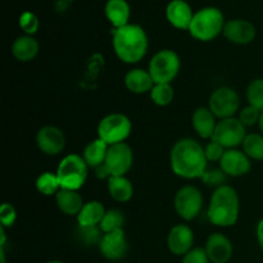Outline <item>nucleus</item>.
<instances>
[{"mask_svg":"<svg viewBox=\"0 0 263 263\" xmlns=\"http://www.w3.org/2000/svg\"><path fill=\"white\" fill-rule=\"evenodd\" d=\"M246 128L247 127L239 121V118L231 117L220 120L211 140L217 141L226 149H235L236 146L243 144L247 136Z\"/></svg>","mask_w":263,"mask_h":263,"instance_id":"nucleus-9","label":"nucleus"},{"mask_svg":"<svg viewBox=\"0 0 263 263\" xmlns=\"http://www.w3.org/2000/svg\"><path fill=\"white\" fill-rule=\"evenodd\" d=\"M174 207L182 220L193 221L199 216L203 208L202 193L193 185H185L175 195Z\"/></svg>","mask_w":263,"mask_h":263,"instance_id":"nucleus-8","label":"nucleus"},{"mask_svg":"<svg viewBox=\"0 0 263 263\" xmlns=\"http://www.w3.org/2000/svg\"><path fill=\"white\" fill-rule=\"evenodd\" d=\"M105 212L104 205L98 200L87 202L77 215V223L79 226H99Z\"/></svg>","mask_w":263,"mask_h":263,"instance_id":"nucleus-24","label":"nucleus"},{"mask_svg":"<svg viewBox=\"0 0 263 263\" xmlns=\"http://www.w3.org/2000/svg\"><path fill=\"white\" fill-rule=\"evenodd\" d=\"M99 249L103 257L110 259V261H118V259L123 258L128 249L125 231L118 230L104 234L99 243Z\"/></svg>","mask_w":263,"mask_h":263,"instance_id":"nucleus-13","label":"nucleus"},{"mask_svg":"<svg viewBox=\"0 0 263 263\" xmlns=\"http://www.w3.org/2000/svg\"><path fill=\"white\" fill-rule=\"evenodd\" d=\"M220 168L228 176H244L251 170V158L238 149H228L220 161Z\"/></svg>","mask_w":263,"mask_h":263,"instance_id":"nucleus-16","label":"nucleus"},{"mask_svg":"<svg viewBox=\"0 0 263 263\" xmlns=\"http://www.w3.org/2000/svg\"><path fill=\"white\" fill-rule=\"evenodd\" d=\"M243 152L252 159L263 161V135L248 134L243 141Z\"/></svg>","mask_w":263,"mask_h":263,"instance_id":"nucleus-28","label":"nucleus"},{"mask_svg":"<svg viewBox=\"0 0 263 263\" xmlns=\"http://www.w3.org/2000/svg\"><path fill=\"white\" fill-rule=\"evenodd\" d=\"M102 229L99 226H79L76 230V235L79 240L85 246H99L102 240Z\"/></svg>","mask_w":263,"mask_h":263,"instance_id":"nucleus-31","label":"nucleus"},{"mask_svg":"<svg viewBox=\"0 0 263 263\" xmlns=\"http://www.w3.org/2000/svg\"><path fill=\"white\" fill-rule=\"evenodd\" d=\"M87 171L89 166L84 157L79 154H68L61 161L55 174L62 189L79 192L86 181Z\"/></svg>","mask_w":263,"mask_h":263,"instance_id":"nucleus-5","label":"nucleus"},{"mask_svg":"<svg viewBox=\"0 0 263 263\" xmlns=\"http://www.w3.org/2000/svg\"><path fill=\"white\" fill-rule=\"evenodd\" d=\"M166 17L175 28L189 30L194 13L185 0H171L167 4Z\"/></svg>","mask_w":263,"mask_h":263,"instance_id":"nucleus-18","label":"nucleus"},{"mask_svg":"<svg viewBox=\"0 0 263 263\" xmlns=\"http://www.w3.org/2000/svg\"><path fill=\"white\" fill-rule=\"evenodd\" d=\"M108 192L116 202L125 203L133 198L134 186L125 176H112L108 180Z\"/></svg>","mask_w":263,"mask_h":263,"instance_id":"nucleus-26","label":"nucleus"},{"mask_svg":"<svg viewBox=\"0 0 263 263\" xmlns=\"http://www.w3.org/2000/svg\"><path fill=\"white\" fill-rule=\"evenodd\" d=\"M240 202L234 187L229 185L217 187L211 197L207 216L211 223L220 228H230L239 218Z\"/></svg>","mask_w":263,"mask_h":263,"instance_id":"nucleus-3","label":"nucleus"},{"mask_svg":"<svg viewBox=\"0 0 263 263\" xmlns=\"http://www.w3.org/2000/svg\"><path fill=\"white\" fill-rule=\"evenodd\" d=\"M167 246L175 256H185L194 248V233L187 225H176L170 230Z\"/></svg>","mask_w":263,"mask_h":263,"instance_id":"nucleus-14","label":"nucleus"},{"mask_svg":"<svg viewBox=\"0 0 263 263\" xmlns=\"http://www.w3.org/2000/svg\"><path fill=\"white\" fill-rule=\"evenodd\" d=\"M226 179H228V175H226L221 168L207 170V171L204 172V175L202 176V180L205 184L210 185V186H215L216 189L226 185Z\"/></svg>","mask_w":263,"mask_h":263,"instance_id":"nucleus-34","label":"nucleus"},{"mask_svg":"<svg viewBox=\"0 0 263 263\" xmlns=\"http://www.w3.org/2000/svg\"><path fill=\"white\" fill-rule=\"evenodd\" d=\"M249 105L263 112V79H257L249 84L247 89Z\"/></svg>","mask_w":263,"mask_h":263,"instance_id":"nucleus-32","label":"nucleus"},{"mask_svg":"<svg viewBox=\"0 0 263 263\" xmlns=\"http://www.w3.org/2000/svg\"><path fill=\"white\" fill-rule=\"evenodd\" d=\"M104 163L112 176H125L134 163L133 149L126 143L109 145Z\"/></svg>","mask_w":263,"mask_h":263,"instance_id":"nucleus-11","label":"nucleus"},{"mask_svg":"<svg viewBox=\"0 0 263 263\" xmlns=\"http://www.w3.org/2000/svg\"><path fill=\"white\" fill-rule=\"evenodd\" d=\"M149 41L141 26L128 23L113 31V49L123 63L134 64L140 62L148 51Z\"/></svg>","mask_w":263,"mask_h":263,"instance_id":"nucleus-2","label":"nucleus"},{"mask_svg":"<svg viewBox=\"0 0 263 263\" xmlns=\"http://www.w3.org/2000/svg\"><path fill=\"white\" fill-rule=\"evenodd\" d=\"M258 127H259V131H261L262 135H263V112L261 113V117H259V121H258Z\"/></svg>","mask_w":263,"mask_h":263,"instance_id":"nucleus-41","label":"nucleus"},{"mask_svg":"<svg viewBox=\"0 0 263 263\" xmlns=\"http://www.w3.org/2000/svg\"><path fill=\"white\" fill-rule=\"evenodd\" d=\"M192 123L195 133L202 139H212L217 126L216 116L208 107L197 108L192 116Z\"/></svg>","mask_w":263,"mask_h":263,"instance_id":"nucleus-19","label":"nucleus"},{"mask_svg":"<svg viewBox=\"0 0 263 263\" xmlns=\"http://www.w3.org/2000/svg\"><path fill=\"white\" fill-rule=\"evenodd\" d=\"M108 145L104 140L102 139H95V140L90 141L86 146H85V151L82 153L85 162L87 163L89 168H97L100 164H103L105 162V157L108 153Z\"/></svg>","mask_w":263,"mask_h":263,"instance_id":"nucleus-25","label":"nucleus"},{"mask_svg":"<svg viewBox=\"0 0 263 263\" xmlns=\"http://www.w3.org/2000/svg\"><path fill=\"white\" fill-rule=\"evenodd\" d=\"M36 144L46 156H57L66 146V136L55 126H45L36 134Z\"/></svg>","mask_w":263,"mask_h":263,"instance_id":"nucleus-12","label":"nucleus"},{"mask_svg":"<svg viewBox=\"0 0 263 263\" xmlns=\"http://www.w3.org/2000/svg\"><path fill=\"white\" fill-rule=\"evenodd\" d=\"M55 203L59 211L67 216H77L85 204L79 192L67 189H61L57 193Z\"/></svg>","mask_w":263,"mask_h":263,"instance_id":"nucleus-22","label":"nucleus"},{"mask_svg":"<svg viewBox=\"0 0 263 263\" xmlns=\"http://www.w3.org/2000/svg\"><path fill=\"white\" fill-rule=\"evenodd\" d=\"M123 223H125V216L118 210H109L105 212L99 228L102 229L103 234L113 233V231L123 230Z\"/></svg>","mask_w":263,"mask_h":263,"instance_id":"nucleus-30","label":"nucleus"},{"mask_svg":"<svg viewBox=\"0 0 263 263\" xmlns=\"http://www.w3.org/2000/svg\"><path fill=\"white\" fill-rule=\"evenodd\" d=\"M226 151H228V149H226L225 146H222L220 143H217V141L215 140H211L210 143L207 144V146L204 148L205 157H207L208 161H212V162L215 161L220 162Z\"/></svg>","mask_w":263,"mask_h":263,"instance_id":"nucleus-37","label":"nucleus"},{"mask_svg":"<svg viewBox=\"0 0 263 263\" xmlns=\"http://www.w3.org/2000/svg\"><path fill=\"white\" fill-rule=\"evenodd\" d=\"M18 23H20V27L22 28L23 32L26 35L32 36L33 33L37 32L39 26H40V22H39V18L36 17L35 13L32 12H23L22 14L20 15V20H18Z\"/></svg>","mask_w":263,"mask_h":263,"instance_id":"nucleus-33","label":"nucleus"},{"mask_svg":"<svg viewBox=\"0 0 263 263\" xmlns=\"http://www.w3.org/2000/svg\"><path fill=\"white\" fill-rule=\"evenodd\" d=\"M105 15L115 28H121L128 25L130 20V5L126 0H108L104 7Z\"/></svg>","mask_w":263,"mask_h":263,"instance_id":"nucleus-21","label":"nucleus"},{"mask_svg":"<svg viewBox=\"0 0 263 263\" xmlns=\"http://www.w3.org/2000/svg\"><path fill=\"white\" fill-rule=\"evenodd\" d=\"M210 258L204 248H193L182 258L181 263H210Z\"/></svg>","mask_w":263,"mask_h":263,"instance_id":"nucleus-38","label":"nucleus"},{"mask_svg":"<svg viewBox=\"0 0 263 263\" xmlns=\"http://www.w3.org/2000/svg\"><path fill=\"white\" fill-rule=\"evenodd\" d=\"M36 189L40 194L50 197V195H57V193L62 189L61 184L57 174L51 172H44L36 180Z\"/></svg>","mask_w":263,"mask_h":263,"instance_id":"nucleus-27","label":"nucleus"},{"mask_svg":"<svg viewBox=\"0 0 263 263\" xmlns=\"http://www.w3.org/2000/svg\"><path fill=\"white\" fill-rule=\"evenodd\" d=\"M240 105L238 92L228 86L218 87L212 92L210 98V109L212 110L216 118L225 120L234 117Z\"/></svg>","mask_w":263,"mask_h":263,"instance_id":"nucleus-10","label":"nucleus"},{"mask_svg":"<svg viewBox=\"0 0 263 263\" xmlns=\"http://www.w3.org/2000/svg\"><path fill=\"white\" fill-rule=\"evenodd\" d=\"M181 62L171 49H162L149 62V73L154 84H171L179 74Z\"/></svg>","mask_w":263,"mask_h":263,"instance_id":"nucleus-6","label":"nucleus"},{"mask_svg":"<svg viewBox=\"0 0 263 263\" xmlns=\"http://www.w3.org/2000/svg\"><path fill=\"white\" fill-rule=\"evenodd\" d=\"M125 85L128 91L134 92V94H144V92H151L156 84H154L149 71L134 68L126 73Z\"/></svg>","mask_w":263,"mask_h":263,"instance_id":"nucleus-20","label":"nucleus"},{"mask_svg":"<svg viewBox=\"0 0 263 263\" xmlns=\"http://www.w3.org/2000/svg\"><path fill=\"white\" fill-rule=\"evenodd\" d=\"M223 36L236 45H247L256 37V27L247 20H230L225 23Z\"/></svg>","mask_w":263,"mask_h":263,"instance_id":"nucleus-15","label":"nucleus"},{"mask_svg":"<svg viewBox=\"0 0 263 263\" xmlns=\"http://www.w3.org/2000/svg\"><path fill=\"white\" fill-rule=\"evenodd\" d=\"M39 43L35 37L30 35L20 36L12 45V54L20 62H30L37 55Z\"/></svg>","mask_w":263,"mask_h":263,"instance_id":"nucleus-23","label":"nucleus"},{"mask_svg":"<svg viewBox=\"0 0 263 263\" xmlns=\"http://www.w3.org/2000/svg\"><path fill=\"white\" fill-rule=\"evenodd\" d=\"M257 239H258L259 247L263 251V220L259 221L258 226H257Z\"/></svg>","mask_w":263,"mask_h":263,"instance_id":"nucleus-40","label":"nucleus"},{"mask_svg":"<svg viewBox=\"0 0 263 263\" xmlns=\"http://www.w3.org/2000/svg\"><path fill=\"white\" fill-rule=\"evenodd\" d=\"M151 98L158 107L171 104L175 98V90L171 84H156L151 90Z\"/></svg>","mask_w":263,"mask_h":263,"instance_id":"nucleus-29","label":"nucleus"},{"mask_svg":"<svg viewBox=\"0 0 263 263\" xmlns=\"http://www.w3.org/2000/svg\"><path fill=\"white\" fill-rule=\"evenodd\" d=\"M207 162L204 148L194 139L179 140L170 154L172 171L182 179H202L207 171Z\"/></svg>","mask_w":263,"mask_h":263,"instance_id":"nucleus-1","label":"nucleus"},{"mask_svg":"<svg viewBox=\"0 0 263 263\" xmlns=\"http://www.w3.org/2000/svg\"><path fill=\"white\" fill-rule=\"evenodd\" d=\"M133 130V123L127 116L122 113H110L105 116L98 125V138L108 145L125 143Z\"/></svg>","mask_w":263,"mask_h":263,"instance_id":"nucleus-7","label":"nucleus"},{"mask_svg":"<svg viewBox=\"0 0 263 263\" xmlns=\"http://www.w3.org/2000/svg\"><path fill=\"white\" fill-rule=\"evenodd\" d=\"M95 176L100 180H109L110 177H112V175H110L109 170H108V167L105 166V163H103L100 164L99 167L95 168Z\"/></svg>","mask_w":263,"mask_h":263,"instance_id":"nucleus-39","label":"nucleus"},{"mask_svg":"<svg viewBox=\"0 0 263 263\" xmlns=\"http://www.w3.org/2000/svg\"><path fill=\"white\" fill-rule=\"evenodd\" d=\"M46 263H63V262H61V261H50V262H46Z\"/></svg>","mask_w":263,"mask_h":263,"instance_id":"nucleus-42","label":"nucleus"},{"mask_svg":"<svg viewBox=\"0 0 263 263\" xmlns=\"http://www.w3.org/2000/svg\"><path fill=\"white\" fill-rule=\"evenodd\" d=\"M222 12L216 7H205L194 13L189 32L195 40L211 41L217 37L225 27Z\"/></svg>","mask_w":263,"mask_h":263,"instance_id":"nucleus-4","label":"nucleus"},{"mask_svg":"<svg viewBox=\"0 0 263 263\" xmlns=\"http://www.w3.org/2000/svg\"><path fill=\"white\" fill-rule=\"evenodd\" d=\"M204 249L212 263H228L233 256V244L230 239L221 233L210 235Z\"/></svg>","mask_w":263,"mask_h":263,"instance_id":"nucleus-17","label":"nucleus"},{"mask_svg":"<svg viewBox=\"0 0 263 263\" xmlns=\"http://www.w3.org/2000/svg\"><path fill=\"white\" fill-rule=\"evenodd\" d=\"M17 218V212L13 204L10 203H3L0 207V222L3 228H12Z\"/></svg>","mask_w":263,"mask_h":263,"instance_id":"nucleus-36","label":"nucleus"},{"mask_svg":"<svg viewBox=\"0 0 263 263\" xmlns=\"http://www.w3.org/2000/svg\"><path fill=\"white\" fill-rule=\"evenodd\" d=\"M261 110H258L257 108L252 107V105H248V107L243 108L239 115V121L243 123L246 127H251V126H254L256 123H258L259 117H261Z\"/></svg>","mask_w":263,"mask_h":263,"instance_id":"nucleus-35","label":"nucleus"}]
</instances>
